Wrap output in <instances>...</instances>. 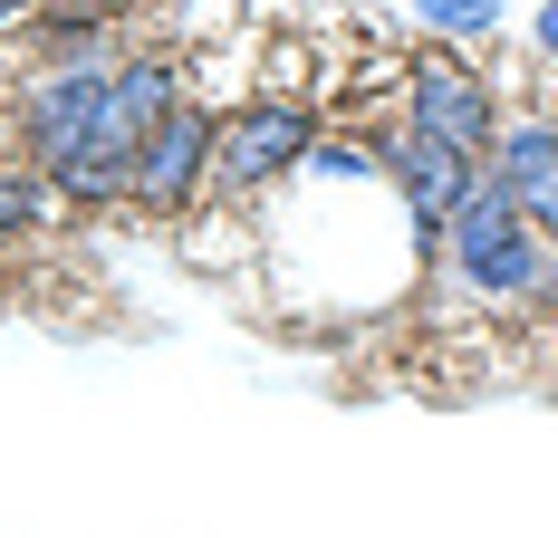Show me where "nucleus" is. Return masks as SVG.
I'll use <instances>...</instances> for the list:
<instances>
[{"label": "nucleus", "instance_id": "nucleus-9", "mask_svg": "<svg viewBox=\"0 0 558 538\" xmlns=\"http://www.w3.org/2000/svg\"><path fill=\"white\" fill-rule=\"evenodd\" d=\"M549 269H558V231H549Z\"/></svg>", "mask_w": 558, "mask_h": 538}, {"label": "nucleus", "instance_id": "nucleus-6", "mask_svg": "<svg viewBox=\"0 0 558 538\" xmlns=\"http://www.w3.org/2000/svg\"><path fill=\"white\" fill-rule=\"evenodd\" d=\"M404 10H414V29H424V39H452V49H472V39H492V29H501L510 0H404Z\"/></svg>", "mask_w": 558, "mask_h": 538}, {"label": "nucleus", "instance_id": "nucleus-4", "mask_svg": "<svg viewBox=\"0 0 558 538\" xmlns=\"http://www.w3.org/2000/svg\"><path fill=\"white\" fill-rule=\"evenodd\" d=\"M492 173L520 203L530 231H558V115H510L501 145H492Z\"/></svg>", "mask_w": 558, "mask_h": 538}, {"label": "nucleus", "instance_id": "nucleus-7", "mask_svg": "<svg viewBox=\"0 0 558 538\" xmlns=\"http://www.w3.org/2000/svg\"><path fill=\"white\" fill-rule=\"evenodd\" d=\"M530 39H539V58H558V0H539V20H530Z\"/></svg>", "mask_w": 558, "mask_h": 538}, {"label": "nucleus", "instance_id": "nucleus-8", "mask_svg": "<svg viewBox=\"0 0 558 538\" xmlns=\"http://www.w3.org/2000/svg\"><path fill=\"white\" fill-rule=\"evenodd\" d=\"M29 20H39V0H0V39H20Z\"/></svg>", "mask_w": 558, "mask_h": 538}, {"label": "nucleus", "instance_id": "nucleus-2", "mask_svg": "<svg viewBox=\"0 0 558 538\" xmlns=\"http://www.w3.org/2000/svg\"><path fill=\"white\" fill-rule=\"evenodd\" d=\"M213 125H222L213 97H183L173 115H155L145 145L125 155V212L155 221V231H183L203 212L213 203Z\"/></svg>", "mask_w": 558, "mask_h": 538}, {"label": "nucleus", "instance_id": "nucleus-3", "mask_svg": "<svg viewBox=\"0 0 558 538\" xmlns=\"http://www.w3.org/2000/svg\"><path fill=\"white\" fill-rule=\"evenodd\" d=\"M404 125H424V135H444V145L492 163V145H501V125H510L501 77H482L452 39H424V49L404 58Z\"/></svg>", "mask_w": 558, "mask_h": 538}, {"label": "nucleus", "instance_id": "nucleus-5", "mask_svg": "<svg viewBox=\"0 0 558 538\" xmlns=\"http://www.w3.org/2000/svg\"><path fill=\"white\" fill-rule=\"evenodd\" d=\"M49 212H58L49 173H29V163L10 155V163H0V250H10V241H39V231H49Z\"/></svg>", "mask_w": 558, "mask_h": 538}, {"label": "nucleus", "instance_id": "nucleus-1", "mask_svg": "<svg viewBox=\"0 0 558 538\" xmlns=\"http://www.w3.org/2000/svg\"><path fill=\"white\" fill-rule=\"evenodd\" d=\"M308 155H318V107H308V97H260V87H251V97L222 107V125H213V203L251 212V203H270Z\"/></svg>", "mask_w": 558, "mask_h": 538}]
</instances>
